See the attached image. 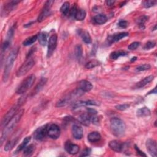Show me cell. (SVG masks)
<instances>
[{
	"label": "cell",
	"mask_w": 157,
	"mask_h": 157,
	"mask_svg": "<svg viewBox=\"0 0 157 157\" xmlns=\"http://www.w3.org/2000/svg\"><path fill=\"white\" fill-rule=\"evenodd\" d=\"M24 112V109L20 110L15 114V116L12 119V120L6 125V126L3 128L2 134L1 137V145L3 144V142L7 138L9 134L14 130V128L15 127V126L17 125L21 118H22Z\"/></svg>",
	"instance_id": "cell-1"
},
{
	"label": "cell",
	"mask_w": 157,
	"mask_h": 157,
	"mask_svg": "<svg viewBox=\"0 0 157 157\" xmlns=\"http://www.w3.org/2000/svg\"><path fill=\"white\" fill-rule=\"evenodd\" d=\"M110 127L112 134L116 137H122L126 131V125L120 119L113 117L111 119Z\"/></svg>",
	"instance_id": "cell-2"
},
{
	"label": "cell",
	"mask_w": 157,
	"mask_h": 157,
	"mask_svg": "<svg viewBox=\"0 0 157 157\" xmlns=\"http://www.w3.org/2000/svg\"><path fill=\"white\" fill-rule=\"evenodd\" d=\"M18 51L19 49L18 47L15 48L14 49H13V50L11 52H10V54L8 55L6 59L4 72H3V80L4 82H6L9 78L10 71H11L12 68L14 65V63L18 56Z\"/></svg>",
	"instance_id": "cell-3"
},
{
	"label": "cell",
	"mask_w": 157,
	"mask_h": 157,
	"mask_svg": "<svg viewBox=\"0 0 157 157\" xmlns=\"http://www.w3.org/2000/svg\"><path fill=\"white\" fill-rule=\"evenodd\" d=\"M36 80V76L34 74H31L28 76L25 79L23 80L21 84L17 88L16 93L18 95H22L25 93L31 87L33 86V83Z\"/></svg>",
	"instance_id": "cell-4"
},
{
	"label": "cell",
	"mask_w": 157,
	"mask_h": 157,
	"mask_svg": "<svg viewBox=\"0 0 157 157\" xmlns=\"http://www.w3.org/2000/svg\"><path fill=\"white\" fill-rule=\"evenodd\" d=\"M83 93H84V92L82 91L80 89L77 88V90H76L72 93H71L69 94V95H66L65 97L60 100L57 102V103L56 104V106L58 108L65 106L66 105H67V104H68L69 102H71L72 100H74V99L75 98L79 97L81 95H82Z\"/></svg>",
	"instance_id": "cell-5"
},
{
	"label": "cell",
	"mask_w": 157,
	"mask_h": 157,
	"mask_svg": "<svg viewBox=\"0 0 157 157\" xmlns=\"http://www.w3.org/2000/svg\"><path fill=\"white\" fill-rule=\"evenodd\" d=\"M35 65V62L33 60V59H31L30 58H27L26 61L18 69L16 74L17 76L18 77L24 76L27 72H28L31 69H32V68Z\"/></svg>",
	"instance_id": "cell-6"
},
{
	"label": "cell",
	"mask_w": 157,
	"mask_h": 157,
	"mask_svg": "<svg viewBox=\"0 0 157 157\" xmlns=\"http://www.w3.org/2000/svg\"><path fill=\"white\" fill-rule=\"evenodd\" d=\"M22 106L18 102L17 105L14 106L11 109H10L5 115L3 118L1 122V127L3 128L4 127L6 126V125L12 120V119L15 116V114L18 112V110L19 108Z\"/></svg>",
	"instance_id": "cell-7"
},
{
	"label": "cell",
	"mask_w": 157,
	"mask_h": 157,
	"mask_svg": "<svg viewBox=\"0 0 157 157\" xmlns=\"http://www.w3.org/2000/svg\"><path fill=\"white\" fill-rule=\"evenodd\" d=\"M47 133L49 137L53 139H57L60 137L61 130L60 127L56 124H47Z\"/></svg>",
	"instance_id": "cell-8"
},
{
	"label": "cell",
	"mask_w": 157,
	"mask_h": 157,
	"mask_svg": "<svg viewBox=\"0 0 157 157\" xmlns=\"http://www.w3.org/2000/svg\"><path fill=\"white\" fill-rule=\"evenodd\" d=\"M54 3V1H47L46 2L43 9L41 10V13H40L38 18V22H42L49 15L50 13L51 7L52 5H53Z\"/></svg>",
	"instance_id": "cell-9"
},
{
	"label": "cell",
	"mask_w": 157,
	"mask_h": 157,
	"mask_svg": "<svg viewBox=\"0 0 157 157\" xmlns=\"http://www.w3.org/2000/svg\"><path fill=\"white\" fill-rule=\"evenodd\" d=\"M57 39H58V36L56 34L52 35L49 38L48 41V50H47V55L48 58H50L54 52L57 45Z\"/></svg>",
	"instance_id": "cell-10"
},
{
	"label": "cell",
	"mask_w": 157,
	"mask_h": 157,
	"mask_svg": "<svg viewBox=\"0 0 157 157\" xmlns=\"http://www.w3.org/2000/svg\"><path fill=\"white\" fill-rule=\"evenodd\" d=\"M47 124L44 125V126L38 128L34 132V134H33L34 138L37 141L43 140L47 136Z\"/></svg>",
	"instance_id": "cell-11"
},
{
	"label": "cell",
	"mask_w": 157,
	"mask_h": 157,
	"mask_svg": "<svg viewBox=\"0 0 157 157\" xmlns=\"http://www.w3.org/2000/svg\"><path fill=\"white\" fill-rule=\"evenodd\" d=\"M146 147L151 156L156 157L157 156V145L155 140L149 139L146 141Z\"/></svg>",
	"instance_id": "cell-12"
},
{
	"label": "cell",
	"mask_w": 157,
	"mask_h": 157,
	"mask_svg": "<svg viewBox=\"0 0 157 157\" xmlns=\"http://www.w3.org/2000/svg\"><path fill=\"white\" fill-rule=\"evenodd\" d=\"M65 149L68 153L71 155H76L79 151V146L72 144L70 141H67L65 145Z\"/></svg>",
	"instance_id": "cell-13"
},
{
	"label": "cell",
	"mask_w": 157,
	"mask_h": 157,
	"mask_svg": "<svg viewBox=\"0 0 157 157\" xmlns=\"http://www.w3.org/2000/svg\"><path fill=\"white\" fill-rule=\"evenodd\" d=\"M78 88L83 92H88L93 88L92 83L86 80H80L78 83Z\"/></svg>",
	"instance_id": "cell-14"
},
{
	"label": "cell",
	"mask_w": 157,
	"mask_h": 157,
	"mask_svg": "<svg viewBox=\"0 0 157 157\" xmlns=\"http://www.w3.org/2000/svg\"><path fill=\"white\" fill-rule=\"evenodd\" d=\"M72 136L76 139H80L83 137V130L82 127L78 125H74L72 128Z\"/></svg>",
	"instance_id": "cell-15"
},
{
	"label": "cell",
	"mask_w": 157,
	"mask_h": 157,
	"mask_svg": "<svg viewBox=\"0 0 157 157\" xmlns=\"http://www.w3.org/2000/svg\"><path fill=\"white\" fill-rule=\"evenodd\" d=\"M98 102L93 100H88V101H79L76 102L73 105V109H77L80 107L86 106H98Z\"/></svg>",
	"instance_id": "cell-16"
},
{
	"label": "cell",
	"mask_w": 157,
	"mask_h": 157,
	"mask_svg": "<svg viewBox=\"0 0 157 157\" xmlns=\"http://www.w3.org/2000/svg\"><path fill=\"white\" fill-rule=\"evenodd\" d=\"M109 147L114 151L117 152H120L123 149V144L122 142L114 140L112 141L109 144Z\"/></svg>",
	"instance_id": "cell-17"
},
{
	"label": "cell",
	"mask_w": 157,
	"mask_h": 157,
	"mask_svg": "<svg viewBox=\"0 0 157 157\" xmlns=\"http://www.w3.org/2000/svg\"><path fill=\"white\" fill-rule=\"evenodd\" d=\"M128 35H129L128 33H127V32L120 33L118 34H116V35H114L112 36H109L108 40V42L109 43V44H112V43H116V42L120 41V39H122L125 37L128 36Z\"/></svg>",
	"instance_id": "cell-18"
},
{
	"label": "cell",
	"mask_w": 157,
	"mask_h": 157,
	"mask_svg": "<svg viewBox=\"0 0 157 157\" xmlns=\"http://www.w3.org/2000/svg\"><path fill=\"white\" fill-rule=\"evenodd\" d=\"M79 122L86 126H88L91 123V116L87 112L81 114L78 119Z\"/></svg>",
	"instance_id": "cell-19"
},
{
	"label": "cell",
	"mask_w": 157,
	"mask_h": 157,
	"mask_svg": "<svg viewBox=\"0 0 157 157\" xmlns=\"http://www.w3.org/2000/svg\"><path fill=\"white\" fill-rule=\"evenodd\" d=\"M93 20L94 23L97 25H102L105 24L107 22L108 18L104 14H100L94 17L93 18Z\"/></svg>",
	"instance_id": "cell-20"
},
{
	"label": "cell",
	"mask_w": 157,
	"mask_h": 157,
	"mask_svg": "<svg viewBox=\"0 0 157 157\" xmlns=\"http://www.w3.org/2000/svg\"><path fill=\"white\" fill-rule=\"evenodd\" d=\"M19 1H11L9 3H7L4 7L3 12L4 13V14H9V12L12 11L14 9L15 7L17 5L18 3H19Z\"/></svg>",
	"instance_id": "cell-21"
},
{
	"label": "cell",
	"mask_w": 157,
	"mask_h": 157,
	"mask_svg": "<svg viewBox=\"0 0 157 157\" xmlns=\"http://www.w3.org/2000/svg\"><path fill=\"white\" fill-rule=\"evenodd\" d=\"M79 34L82 38L83 41L86 44H90L91 43V38L87 31L79 29Z\"/></svg>",
	"instance_id": "cell-22"
},
{
	"label": "cell",
	"mask_w": 157,
	"mask_h": 157,
	"mask_svg": "<svg viewBox=\"0 0 157 157\" xmlns=\"http://www.w3.org/2000/svg\"><path fill=\"white\" fill-rule=\"evenodd\" d=\"M153 79H154L153 76H149L148 77H146L142 80H141L140 82H139L136 84V87L138 88H142L145 86H147L150 82H151L153 80Z\"/></svg>",
	"instance_id": "cell-23"
},
{
	"label": "cell",
	"mask_w": 157,
	"mask_h": 157,
	"mask_svg": "<svg viewBox=\"0 0 157 157\" xmlns=\"http://www.w3.org/2000/svg\"><path fill=\"white\" fill-rule=\"evenodd\" d=\"M101 138V136L100 133L97 131H93L88 135V140L90 142H96L99 141Z\"/></svg>",
	"instance_id": "cell-24"
},
{
	"label": "cell",
	"mask_w": 157,
	"mask_h": 157,
	"mask_svg": "<svg viewBox=\"0 0 157 157\" xmlns=\"http://www.w3.org/2000/svg\"><path fill=\"white\" fill-rule=\"evenodd\" d=\"M47 81V78H41L40 81L38 82L37 86L35 88L34 90L32 91V95H35L36 94H37L42 88H43V87L46 85V83Z\"/></svg>",
	"instance_id": "cell-25"
},
{
	"label": "cell",
	"mask_w": 157,
	"mask_h": 157,
	"mask_svg": "<svg viewBox=\"0 0 157 157\" xmlns=\"http://www.w3.org/2000/svg\"><path fill=\"white\" fill-rule=\"evenodd\" d=\"M47 37H48V35L45 32L41 33L40 34L38 35V39L39 41V44L41 46H46L47 43Z\"/></svg>",
	"instance_id": "cell-26"
},
{
	"label": "cell",
	"mask_w": 157,
	"mask_h": 157,
	"mask_svg": "<svg viewBox=\"0 0 157 157\" xmlns=\"http://www.w3.org/2000/svg\"><path fill=\"white\" fill-rule=\"evenodd\" d=\"M127 55V52L123 50H119V51H115L111 53L110 55V58L114 60H116L118 59L119 57L122 56H125Z\"/></svg>",
	"instance_id": "cell-27"
},
{
	"label": "cell",
	"mask_w": 157,
	"mask_h": 157,
	"mask_svg": "<svg viewBox=\"0 0 157 157\" xmlns=\"http://www.w3.org/2000/svg\"><path fill=\"white\" fill-rule=\"evenodd\" d=\"M150 115V111L147 108H142L137 111V116L139 117H144L149 116Z\"/></svg>",
	"instance_id": "cell-28"
},
{
	"label": "cell",
	"mask_w": 157,
	"mask_h": 157,
	"mask_svg": "<svg viewBox=\"0 0 157 157\" xmlns=\"http://www.w3.org/2000/svg\"><path fill=\"white\" fill-rule=\"evenodd\" d=\"M18 140V138H14V139H13L9 141L5 145L4 150L6 152H8V151H10L11 149H13V147L15 145V144L17 143Z\"/></svg>",
	"instance_id": "cell-29"
},
{
	"label": "cell",
	"mask_w": 157,
	"mask_h": 157,
	"mask_svg": "<svg viewBox=\"0 0 157 157\" xmlns=\"http://www.w3.org/2000/svg\"><path fill=\"white\" fill-rule=\"evenodd\" d=\"M148 19H149V17L146 16V15H142L137 18L136 23L139 25V27L141 29H144L145 28L144 24L147 22Z\"/></svg>",
	"instance_id": "cell-30"
},
{
	"label": "cell",
	"mask_w": 157,
	"mask_h": 157,
	"mask_svg": "<svg viewBox=\"0 0 157 157\" xmlns=\"http://www.w3.org/2000/svg\"><path fill=\"white\" fill-rule=\"evenodd\" d=\"M37 39H38V35H34L31 37H29L24 41L23 45L24 46H30L31 44H33V43H35Z\"/></svg>",
	"instance_id": "cell-31"
},
{
	"label": "cell",
	"mask_w": 157,
	"mask_h": 157,
	"mask_svg": "<svg viewBox=\"0 0 157 157\" xmlns=\"http://www.w3.org/2000/svg\"><path fill=\"white\" fill-rule=\"evenodd\" d=\"M30 140H31V137H29V136L27 137L26 138H25V139L23 141L22 143L21 144L18 146V147H17V149L15 152H16V153H18V152H20V151H22V150H24L25 148L27 147V144H28V142L30 141Z\"/></svg>",
	"instance_id": "cell-32"
},
{
	"label": "cell",
	"mask_w": 157,
	"mask_h": 157,
	"mask_svg": "<svg viewBox=\"0 0 157 157\" xmlns=\"http://www.w3.org/2000/svg\"><path fill=\"white\" fill-rule=\"evenodd\" d=\"M86 17V12L85 10L83 9H78L77 10V12L75 16V18L77 20H79V21H82L83 20H84V18Z\"/></svg>",
	"instance_id": "cell-33"
},
{
	"label": "cell",
	"mask_w": 157,
	"mask_h": 157,
	"mask_svg": "<svg viewBox=\"0 0 157 157\" xmlns=\"http://www.w3.org/2000/svg\"><path fill=\"white\" fill-rule=\"evenodd\" d=\"M35 150V146L33 144H31L25 148L24 150V155L25 156H29L32 155Z\"/></svg>",
	"instance_id": "cell-34"
},
{
	"label": "cell",
	"mask_w": 157,
	"mask_h": 157,
	"mask_svg": "<svg viewBox=\"0 0 157 157\" xmlns=\"http://www.w3.org/2000/svg\"><path fill=\"white\" fill-rule=\"evenodd\" d=\"M74 54L76 58L78 60H80L82 57V54H83V50L82 47L80 45H77L75 47L74 50Z\"/></svg>",
	"instance_id": "cell-35"
},
{
	"label": "cell",
	"mask_w": 157,
	"mask_h": 157,
	"mask_svg": "<svg viewBox=\"0 0 157 157\" xmlns=\"http://www.w3.org/2000/svg\"><path fill=\"white\" fill-rule=\"evenodd\" d=\"M60 11L63 15H66L69 12V3L68 2H65L63 4L60 8Z\"/></svg>",
	"instance_id": "cell-36"
},
{
	"label": "cell",
	"mask_w": 157,
	"mask_h": 157,
	"mask_svg": "<svg viewBox=\"0 0 157 157\" xmlns=\"http://www.w3.org/2000/svg\"><path fill=\"white\" fill-rule=\"evenodd\" d=\"M100 65V61L96 60H93L90 61L88 63H87L86 65V68L87 69H92L97 66H98Z\"/></svg>",
	"instance_id": "cell-37"
},
{
	"label": "cell",
	"mask_w": 157,
	"mask_h": 157,
	"mask_svg": "<svg viewBox=\"0 0 157 157\" xmlns=\"http://www.w3.org/2000/svg\"><path fill=\"white\" fill-rule=\"evenodd\" d=\"M10 43H11V41L6 39L4 41V43L2 44V46H1V53H2V55L3 54L4 52H5L6 51V50L8 49V47L10 46Z\"/></svg>",
	"instance_id": "cell-38"
},
{
	"label": "cell",
	"mask_w": 157,
	"mask_h": 157,
	"mask_svg": "<svg viewBox=\"0 0 157 157\" xmlns=\"http://www.w3.org/2000/svg\"><path fill=\"white\" fill-rule=\"evenodd\" d=\"M156 4V1L154 0H148V1H145L143 2V6L145 8H149Z\"/></svg>",
	"instance_id": "cell-39"
},
{
	"label": "cell",
	"mask_w": 157,
	"mask_h": 157,
	"mask_svg": "<svg viewBox=\"0 0 157 157\" xmlns=\"http://www.w3.org/2000/svg\"><path fill=\"white\" fill-rule=\"evenodd\" d=\"M151 66L149 64H144L140 65L136 68V70L138 71H147L150 69Z\"/></svg>",
	"instance_id": "cell-40"
},
{
	"label": "cell",
	"mask_w": 157,
	"mask_h": 157,
	"mask_svg": "<svg viewBox=\"0 0 157 157\" xmlns=\"http://www.w3.org/2000/svg\"><path fill=\"white\" fill-rule=\"evenodd\" d=\"M129 108H130V105H129V104H119V105H117V106H116V108L117 110H119V111H121L126 110V109H128Z\"/></svg>",
	"instance_id": "cell-41"
},
{
	"label": "cell",
	"mask_w": 157,
	"mask_h": 157,
	"mask_svg": "<svg viewBox=\"0 0 157 157\" xmlns=\"http://www.w3.org/2000/svg\"><path fill=\"white\" fill-rule=\"evenodd\" d=\"M155 45H156V43L154 41H149L148 43L145 44L144 48L145 50H149V49L153 48L155 46Z\"/></svg>",
	"instance_id": "cell-42"
},
{
	"label": "cell",
	"mask_w": 157,
	"mask_h": 157,
	"mask_svg": "<svg viewBox=\"0 0 157 157\" xmlns=\"http://www.w3.org/2000/svg\"><path fill=\"white\" fill-rule=\"evenodd\" d=\"M77 9L76 7V6H73L71 10H69V16L71 17H74L75 18V16H76V14L77 12Z\"/></svg>",
	"instance_id": "cell-43"
},
{
	"label": "cell",
	"mask_w": 157,
	"mask_h": 157,
	"mask_svg": "<svg viewBox=\"0 0 157 157\" xmlns=\"http://www.w3.org/2000/svg\"><path fill=\"white\" fill-rule=\"evenodd\" d=\"M139 45H140V43H138V42H134V43H133L128 46V49L129 50H135L139 46Z\"/></svg>",
	"instance_id": "cell-44"
},
{
	"label": "cell",
	"mask_w": 157,
	"mask_h": 157,
	"mask_svg": "<svg viewBox=\"0 0 157 157\" xmlns=\"http://www.w3.org/2000/svg\"><path fill=\"white\" fill-rule=\"evenodd\" d=\"M118 25L122 28H126L128 26V22L126 20H121L120 21Z\"/></svg>",
	"instance_id": "cell-45"
},
{
	"label": "cell",
	"mask_w": 157,
	"mask_h": 157,
	"mask_svg": "<svg viewBox=\"0 0 157 157\" xmlns=\"http://www.w3.org/2000/svg\"><path fill=\"white\" fill-rule=\"evenodd\" d=\"M91 149H86L85 150H83V152H82V153L80 154V156H87L90 155L91 153Z\"/></svg>",
	"instance_id": "cell-46"
},
{
	"label": "cell",
	"mask_w": 157,
	"mask_h": 157,
	"mask_svg": "<svg viewBox=\"0 0 157 157\" xmlns=\"http://www.w3.org/2000/svg\"><path fill=\"white\" fill-rule=\"evenodd\" d=\"M134 148H135V149H136V152H137V153H138V154L139 155H140V156H147V155H146L143 152H142L139 148H138V146L137 145H134Z\"/></svg>",
	"instance_id": "cell-47"
},
{
	"label": "cell",
	"mask_w": 157,
	"mask_h": 157,
	"mask_svg": "<svg viewBox=\"0 0 157 157\" xmlns=\"http://www.w3.org/2000/svg\"><path fill=\"white\" fill-rule=\"evenodd\" d=\"M114 3H115L114 1H106V4H107V5L109 6H113L114 4Z\"/></svg>",
	"instance_id": "cell-48"
},
{
	"label": "cell",
	"mask_w": 157,
	"mask_h": 157,
	"mask_svg": "<svg viewBox=\"0 0 157 157\" xmlns=\"http://www.w3.org/2000/svg\"><path fill=\"white\" fill-rule=\"evenodd\" d=\"M152 93H155L156 94V88H155L153 90H152L151 91H150L149 93H148V95H150V94H152Z\"/></svg>",
	"instance_id": "cell-49"
},
{
	"label": "cell",
	"mask_w": 157,
	"mask_h": 157,
	"mask_svg": "<svg viewBox=\"0 0 157 157\" xmlns=\"http://www.w3.org/2000/svg\"><path fill=\"white\" fill-rule=\"evenodd\" d=\"M136 60H137V57H133L132 58V60H131V61H136Z\"/></svg>",
	"instance_id": "cell-50"
},
{
	"label": "cell",
	"mask_w": 157,
	"mask_h": 157,
	"mask_svg": "<svg viewBox=\"0 0 157 157\" xmlns=\"http://www.w3.org/2000/svg\"><path fill=\"white\" fill-rule=\"evenodd\" d=\"M156 25H155V27H154V28H153V30H156Z\"/></svg>",
	"instance_id": "cell-51"
}]
</instances>
